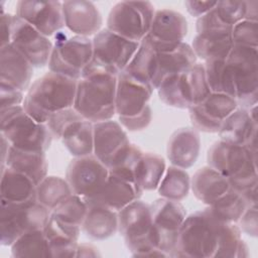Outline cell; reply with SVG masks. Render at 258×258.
<instances>
[{
    "instance_id": "6da1fadb",
    "label": "cell",
    "mask_w": 258,
    "mask_h": 258,
    "mask_svg": "<svg viewBox=\"0 0 258 258\" xmlns=\"http://www.w3.org/2000/svg\"><path fill=\"white\" fill-rule=\"evenodd\" d=\"M78 80L47 72L30 85L22 104L26 113L39 123H47L58 111L74 107Z\"/></svg>"
},
{
    "instance_id": "7a4b0ae2",
    "label": "cell",
    "mask_w": 258,
    "mask_h": 258,
    "mask_svg": "<svg viewBox=\"0 0 258 258\" xmlns=\"http://www.w3.org/2000/svg\"><path fill=\"white\" fill-rule=\"evenodd\" d=\"M116 76L83 72L78 80L74 109L92 123L111 120L116 114Z\"/></svg>"
},
{
    "instance_id": "3957f363",
    "label": "cell",
    "mask_w": 258,
    "mask_h": 258,
    "mask_svg": "<svg viewBox=\"0 0 258 258\" xmlns=\"http://www.w3.org/2000/svg\"><path fill=\"white\" fill-rule=\"evenodd\" d=\"M118 231L132 256L168 257L159 248V237L153 225L150 205L136 200L120 210Z\"/></svg>"
},
{
    "instance_id": "277c9868",
    "label": "cell",
    "mask_w": 258,
    "mask_h": 258,
    "mask_svg": "<svg viewBox=\"0 0 258 258\" xmlns=\"http://www.w3.org/2000/svg\"><path fill=\"white\" fill-rule=\"evenodd\" d=\"M208 165L226 176L233 189L244 192L258 185L257 153L246 146L215 142L208 150Z\"/></svg>"
},
{
    "instance_id": "5b68a950",
    "label": "cell",
    "mask_w": 258,
    "mask_h": 258,
    "mask_svg": "<svg viewBox=\"0 0 258 258\" xmlns=\"http://www.w3.org/2000/svg\"><path fill=\"white\" fill-rule=\"evenodd\" d=\"M220 225L206 209L186 216L171 257L215 258Z\"/></svg>"
},
{
    "instance_id": "8992f818",
    "label": "cell",
    "mask_w": 258,
    "mask_h": 258,
    "mask_svg": "<svg viewBox=\"0 0 258 258\" xmlns=\"http://www.w3.org/2000/svg\"><path fill=\"white\" fill-rule=\"evenodd\" d=\"M0 131L10 146L25 150L46 152L52 135L46 123H39L29 116L22 105L1 110Z\"/></svg>"
},
{
    "instance_id": "52a82bcc",
    "label": "cell",
    "mask_w": 258,
    "mask_h": 258,
    "mask_svg": "<svg viewBox=\"0 0 258 258\" xmlns=\"http://www.w3.org/2000/svg\"><path fill=\"white\" fill-rule=\"evenodd\" d=\"M50 215L51 212L36 200L22 203L1 201V244L11 246L23 234L43 229Z\"/></svg>"
},
{
    "instance_id": "ba28073f",
    "label": "cell",
    "mask_w": 258,
    "mask_h": 258,
    "mask_svg": "<svg viewBox=\"0 0 258 258\" xmlns=\"http://www.w3.org/2000/svg\"><path fill=\"white\" fill-rule=\"evenodd\" d=\"M238 107L249 109L258 102V48L233 45L226 58Z\"/></svg>"
},
{
    "instance_id": "9c48e42d",
    "label": "cell",
    "mask_w": 258,
    "mask_h": 258,
    "mask_svg": "<svg viewBox=\"0 0 258 258\" xmlns=\"http://www.w3.org/2000/svg\"><path fill=\"white\" fill-rule=\"evenodd\" d=\"M92 41L93 58L86 68L116 77L125 70L140 43L128 40L108 28L100 30Z\"/></svg>"
},
{
    "instance_id": "30bf717a",
    "label": "cell",
    "mask_w": 258,
    "mask_h": 258,
    "mask_svg": "<svg viewBox=\"0 0 258 258\" xmlns=\"http://www.w3.org/2000/svg\"><path fill=\"white\" fill-rule=\"evenodd\" d=\"M154 13L149 1H121L110 10L107 28L128 40L140 42L149 31Z\"/></svg>"
},
{
    "instance_id": "8fae6325",
    "label": "cell",
    "mask_w": 258,
    "mask_h": 258,
    "mask_svg": "<svg viewBox=\"0 0 258 258\" xmlns=\"http://www.w3.org/2000/svg\"><path fill=\"white\" fill-rule=\"evenodd\" d=\"M196 30L197 34L190 46L197 57L205 61L228 57L233 48V26L223 22L214 9L198 18Z\"/></svg>"
},
{
    "instance_id": "7c38bea8",
    "label": "cell",
    "mask_w": 258,
    "mask_h": 258,
    "mask_svg": "<svg viewBox=\"0 0 258 258\" xmlns=\"http://www.w3.org/2000/svg\"><path fill=\"white\" fill-rule=\"evenodd\" d=\"M93 58V41L89 37L74 35L55 41L50 54V72L79 80L83 70Z\"/></svg>"
},
{
    "instance_id": "4fadbf2b",
    "label": "cell",
    "mask_w": 258,
    "mask_h": 258,
    "mask_svg": "<svg viewBox=\"0 0 258 258\" xmlns=\"http://www.w3.org/2000/svg\"><path fill=\"white\" fill-rule=\"evenodd\" d=\"M109 176L108 167L94 154L74 157L68 165L66 179L73 194L86 201L96 198Z\"/></svg>"
},
{
    "instance_id": "5bb4252c",
    "label": "cell",
    "mask_w": 258,
    "mask_h": 258,
    "mask_svg": "<svg viewBox=\"0 0 258 258\" xmlns=\"http://www.w3.org/2000/svg\"><path fill=\"white\" fill-rule=\"evenodd\" d=\"M187 33L185 17L174 10H156L147 35L143 38L156 52H167L178 47Z\"/></svg>"
},
{
    "instance_id": "9a60e30c",
    "label": "cell",
    "mask_w": 258,
    "mask_h": 258,
    "mask_svg": "<svg viewBox=\"0 0 258 258\" xmlns=\"http://www.w3.org/2000/svg\"><path fill=\"white\" fill-rule=\"evenodd\" d=\"M153 225L158 233L159 248L171 257L178 232L186 218V211L178 201L164 198L150 205Z\"/></svg>"
},
{
    "instance_id": "2e32d148",
    "label": "cell",
    "mask_w": 258,
    "mask_h": 258,
    "mask_svg": "<svg viewBox=\"0 0 258 258\" xmlns=\"http://www.w3.org/2000/svg\"><path fill=\"white\" fill-rule=\"evenodd\" d=\"M10 44L14 46L33 68H43L49 62L53 44L49 38L30 24L14 15Z\"/></svg>"
},
{
    "instance_id": "e0dca14e",
    "label": "cell",
    "mask_w": 258,
    "mask_h": 258,
    "mask_svg": "<svg viewBox=\"0 0 258 258\" xmlns=\"http://www.w3.org/2000/svg\"><path fill=\"white\" fill-rule=\"evenodd\" d=\"M16 16L49 37L64 25L62 2L21 0L16 3Z\"/></svg>"
},
{
    "instance_id": "ac0fdd59",
    "label": "cell",
    "mask_w": 258,
    "mask_h": 258,
    "mask_svg": "<svg viewBox=\"0 0 258 258\" xmlns=\"http://www.w3.org/2000/svg\"><path fill=\"white\" fill-rule=\"evenodd\" d=\"M238 108L235 98L212 92L204 101L188 109L192 127L202 132L218 133L221 123Z\"/></svg>"
},
{
    "instance_id": "d6986e66",
    "label": "cell",
    "mask_w": 258,
    "mask_h": 258,
    "mask_svg": "<svg viewBox=\"0 0 258 258\" xmlns=\"http://www.w3.org/2000/svg\"><path fill=\"white\" fill-rule=\"evenodd\" d=\"M257 105L249 109L238 107L221 123L218 134L221 140L246 146L257 153Z\"/></svg>"
},
{
    "instance_id": "ffe728a7",
    "label": "cell",
    "mask_w": 258,
    "mask_h": 258,
    "mask_svg": "<svg viewBox=\"0 0 258 258\" xmlns=\"http://www.w3.org/2000/svg\"><path fill=\"white\" fill-rule=\"evenodd\" d=\"M154 89L122 72L117 78L115 109L118 117H130L141 113L149 104Z\"/></svg>"
},
{
    "instance_id": "44dd1931",
    "label": "cell",
    "mask_w": 258,
    "mask_h": 258,
    "mask_svg": "<svg viewBox=\"0 0 258 258\" xmlns=\"http://www.w3.org/2000/svg\"><path fill=\"white\" fill-rule=\"evenodd\" d=\"M130 144L128 136L119 122L111 119L94 123L93 154L107 167Z\"/></svg>"
},
{
    "instance_id": "7402d4cb",
    "label": "cell",
    "mask_w": 258,
    "mask_h": 258,
    "mask_svg": "<svg viewBox=\"0 0 258 258\" xmlns=\"http://www.w3.org/2000/svg\"><path fill=\"white\" fill-rule=\"evenodd\" d=\"M64 25L76 35L89 37L96 35L103 23L102 15L91 1L72 0L62 2Z\"/></svg>"
},
{
    "instance_id": "603a6c76",
    "label": "cell",
    "mask_w": 258,
    "mask_h": 258,
    "mask_svg": "<svg viewBox=\"0 0 258 258\" xmlns=\"http://www.w3.org/2000/svg\"><path fill=\"white\" fill-rule=\"evenodd\" d=\"M33 67L10 43L0 47V86L28 91Z\"/></svg>"
},
{
    "instance_id": "cb8c5ba5",
    "label": "cell",
    "mask_w": 258,
    "mask_h": 258,
    "mask_svg": "<svg viewBox=\"0 0 258 258\" xmlns=\"http://www.w3.org/2000/svg\"><path fill=\"white\" fill-rule=\"evenodd\" d=\"M201 137L194 127L177 129L170 136L166 154L171 165L186 169L191 167L200 154Z\"/></svg>"
},
{
    "instance_id": "d4e9b609",
    "label": "cell",
    "mask_w": 258,
    "mask_h": 258,
    "mask_svg": "<svg viewBox=\"0 0 258 258\" xmlns=\"http://www.w3.org/2000/svg\"><path fill=\"white\" fill-rule=\"evenodd\" d=\"M43 232L49 243L51 257H76L81 227L63 222L53 215H50L43 228Z\"/></svg>"
},
{
    "instance_id": "484cf974",
    "label": "cell",
    "mask_w": 258,
    "mask_h": 258,
    "mask_svg": "<svg viewBox=\"0 0 258 258\" xmlns=\"http://www.w3.org/2000/svg\"><path fill=\"white\" fill-rule=\"evenodd\" d=\"M56 139L62 142L74 157L93 154L94 123L79 115L62 127Z\"/></svg>"
},
{
    "instance_id": "4316f807",
    "label": "cell",
    "mask_w": 258,
    "mask_h": 258,
    "mask_svg": "<svg viewBox=\"0 0 258 258\" xmlns=\"http://www.w3.org/2000/svg\"><path fill=\"white\" fill-rule=\"evenodd\" d=\"M142 194L143 190L137 183L109 173L107 181L99 195L92 200L85 201L98 203L119 212L132 202L139 200Z\"/></svg>"
},
{
    "instance_id": "83f0119b",
    "label": "cell",
    "mask_w": 258,
    "mask_h": 258,
    "mask_svg": "<svg viewBox=\"0 0 258 258\" xmlns=\"http://www.w3.org/2000/svg\"><path fill=\"white\" fill-rule=\"evenodd\" d=\"M88 211L82 225L84 233L93 240H106L118 231V212L98 203L87 202Z\"/></svg>"
},
{
    "instance_id": "f1b7e54d",
    "label": "cell",
    "mask_w": 258,
    "mask_h": 258,
    "mask_svg": "<svg viewBox=\"0 0 258 258\" xmlns=\"http://www.w3.org/2000/svg\"><path fill=\"white\" fill-rule=\"evenodd\" d=\"M197 59L191 46L185 42L171 51L157 52L156 73L152 83L154 90L166 77L189 70L197 62Z\"/></svg>"
},
{
    "instance_id": "f546056e",
    "label": "cell",
    "mask_w": 258,
    "mask_h": 258,
    "mask_svg": "<svg viewBox=\"0 0 258 258\" xmlns=\"http://www.w3.org/2000/svg\"><path fill=\"white\" fill-rule=\"evenodd\" d=\"M29 177L36 185L47 176L48 162L45 152L25 151L10 146L4 165Z\"/></svg>"
},
{
    "instance_id": "4dcf8cb0",
    "label": "cell",
    "mask_w": 258,
    "mask_h": 258,
    "mask_svg": "<svg viewBox=\"0 0 258 258\" xmlns=\"http://www.w3.org/2000/svg\"><path fill=\"white\" fill-rule=\"evenodd\" d=\"M190 186L195 197L208 206L231 188L228 178L209 165L195 172Z\"/></svg>"
},
{
    "instance_id": "1f68e13d",
    "label": "cell",
    "mask_w": 258,
    "mask_h": 258,
    "mask_svg": "<svg viewBox=\"0 0 258 258\" xmlns=\"http://www.w3.org/2000/svg\"><path fill=\"white\" fill-rule=\"evenodd\" d=\"M36 200V184L26 175L1 166L0 201L22 203Z\"/></svg>"
},
{
    "instance_id": "d6a6232c",
    "label": "cell",
    "mask_w": 258,
    "mask_h": 258,
    "mask_svg": "<svg viewBox=\"0 0 258 258\" xmlns=\"http://www.w3.org/2000/svg\"><path fill=\"white\" fill-rule=\"evenodd\" d=\"M187 71L166 77L156 89L159 99L165 105L178 109H189L192 106Z\"/></svg>"
},
{
    "instance_id": "836d02e7",
    "label": "cell",
    "mask_w": 258,
    "mask_h": 258,
    "mask_svg": "<svg viewBox=\"0 0 258 258\" xmlns=\"http://www.w3.org/2000/svg\"><path fill=\"white\" fill-rule=\"evenodd\" d=\"M156 66L157 52L146 40L142 39L139 43L137 51L123 72L139 82L152 86L156 73Z\"/></svg>"
},
{
    "instance_id": "e575fe53",
    "label": "cell",
    "mask_w": 258,
    "mask_h": 258,
    "mask_svg": "<svg viewBox=\"0 0 258 258\" xmlns=\"http://www.w3.org/2000/svg\"><path fill=\"white\" fill-rule=\"evenodd\" d=\"M249 205L242 194L231 187L206 210L219 222L237 224Z\"/></svg>"
},
{
    "instance_id": "d590c367",
    "label": "cell",
    "mask_w": 258,
    "mask_h": 258,
    "mask_svg": "<svg viewBox=\"0 0 258 258\" xmlns=\"http://www.w3.org/2000/svg\"><path fill=\"white\" fill-rule=\"evenodd\" d=\"M248 255V248L242 239L239 226L236 223L221 222L215 258H243Z\"/></svg>"
},
{
    "instance_id": "8d00e7d4",
    "label": "cell",
    "mask_w": 258,
    "mask_h": 258,
    "mask_svg": "<svg viewBox=\"0 0 258 258\" xmlns=\"http://www.w3.org/2000/svg\"><path fill=\"white\" fill-rule=\"evenodd\" d=\"M166 169L165 160L158 154L143 153L136 172V181L144 191L157 189Z\"/></svg>"
},
{
    "instance_id": "74e56055",
    "label": "cell",
    "mask_w": 258,
    "mask_h": 258,
    "mask_svg": "<svg viewBox=\"0 0 258 258\" xmlns=\"http://www.w3.org/2000/svg\"><path fill=\"white\" fill-rule=\"evenodd\" d=\"M71 195L73 190L68 180L60 176H46L36 185V201L50 212Z\"/></svg>"
},
{
    "instance_id": "f35d334b",
    "label": "cell",
    "mask_w": 258,
    "mask_h": 258,
    "mask_svg": "<svg viewBox=\"0 0 258 258\" xmlns=\"http://www.w3.org/2000/svg\"><path fill=\"white\" fill-rule=\"evenodd\" d=\"M189 188L190 177L185 169L171 165L165 169L157 190L161 198L180 202L187 197Z\"/></svg>"
},
{
    "instance_id": "ab89813d",
    "label": "cell",
    "mask_w": 258,
    "mask_h": 258,
    "mask_svg": "<svg viewBox=\"0 0 258 258\" xmlns=\"http://www.w3.org/2000/svg\"><path fill=\"white\" fill-rule=\"evenodd\" d=\"M10 247L13 257H51L43 229L23 234Z\"/></svg>"
},
{
    "instance_id": "60d3db41",
    "label": "cell",
    "mask_w": 258,
    "mask_h": 258,
    "mask_svg": "<svg viewBox=\"0 0 258 258\" xmlns=\"http://www.w3.org/2000/svg\"><path fill=\"white\" fill-rule=\"evenodd\" d=\"M207 82L212 92L235 98V89L226 59L213 58L204 63Z\"/></svg>"
},
{
    "instance_id": "b9f144b4",
    "label": "cell",
    "mask_w": 258,
    "mask_h": 258,
    "mask_svg": "<svg viewBox=\"0 0 258 258\" xmlns=\"http://www.w3.org/2000/svg\"><path fill=\"white\" fill-rule=\"evenodd\" d=\"M88 211L87 202L73 194L62 203H60L56 208L51 211V215L58 218L59 220L79 226L82 228L86 214Z\"/></svg>"
},
{
    "instance_id": "7bdbcfd3",
    "label": "cell",
    "mask_w": 258,
    "mask_h": 258,
    "mask_svg": "<svg viewBox=\"0 0 258 258\" xmlns=\"http://www.w3.org/2000/svg\"><path fill=\"white\" fill-rule=\"evenodd\" d=\"M187 79L192 96V106L204 101L212 93L207 82L204 63L196 62L187 71Z\"/></svg>"
},
{
    "instance_id": "ee69618b",
    "label": "cell",
    "mask_w": 258,
    "mask_h": 258,
    "mask_svg": "<svg viewBox=\"0 0 258 258\" xmlns=\"http://www.w3.org/2000/svg\"><path fill=\"white\" fill-rule=\"evenodd\" d=\"M257 21L242 20L233 26L232 40L233 45L258 47V28Z\"/></svg>"
},
{
    "instance_id": "f6af8a7d",
    "label": "cell",
    "mask_w": 258,
    "mask_h": 258,
    "mask_svg": "<svg viewBox=\"0 0 258 258\" xmlns=\"http://www.w3.org/2000/svg\"><path fill=\"white\" fill-rule=\"evenodd\" d=\"M246 1H218L214 10L225 23L234 26L246 17Z\"/></svg>"
},
{
    "instance_id": "bcb514c9",
    "label": "cell",
    "mask_w": 258,
    "mask_h": 258,
    "mask_svg": "<svg viewBox=\"0 0 258 258\" xmlns=\"http://www.w3.org/2000/svg\"><path fill=\"white\" fill-rule=\"evenodd\" d=\"M152 119V111L148 105L141 113L130 117H119V123L129 131H141L148 127Z\"/></svg>"
},
{
    "instance_id": "7dc6e473",
    "label": "cell",
    "mask_w": 258,
    "mask_h": 258,
    "mask_svg": "<svg viewBox=\"0 0 258 258\" xmlns=\"http://www.w3.org/2000/svg\"><path fill=\"white\" fill-rule=\"evenodd\" d=\"M258 209L257 203L249 205L239 221L237 222L241 232H244L248 236L257 237L258 234Z\"/></svg>"
},
{
    "instance_id": "c3c4849f",
    "label": "cell",
    "mask_w": 258,
    "mask_h": 258,
    "mask_svg": "<svg viewBox=\"0 0 258 258\" xmlns=\"http://www.w3.org/2000/svg\"><path fill=\"white\" fill-rule=\"evenodd\" d=\"M24 98V92L11 87L0 86L1 110L22 105Z\"/></svg>"
},
{
    "instance_id": "681fc988",
    "label": "cell",
    "mask_w": 258,
    "mask_h": 258,
    "mask_svg": "<svg viewBox=\"0 0 258 258\" xmlns=\"http://www.w3.org/2000/svg\"><path fill=\"white\" fill-rule=\"evenodd\" d=\"M218 1H195L188 0L184 2L187 12L196 18H200L215 8Z\"/></svg>"
},
{
    "instance_id": "f907efd6",
    "label": "cell",
    "mask_w": 258,
    "mask_h": 258,
    "mask_svg": "<svg viewBox=\"0 0 258 258\" xmlns=\"http://www.w3.org/2000/svg\"><path fill=\"white\" fill-rule=\"evenodd\" d=\"M14 15L10 13H1V46L10 43L11 31H12V23H13Z\"/></svg>"
},
{
    "instance_id": "816d5d0a",
    "label": "cell",
    "mask_w": 258,
    "mask_h": 258,
    "mask_svg": "<svg viewBox=\"0 0 258 258\" xmlns=\"http://www.w3.org/2000/svg\"><path fill=\"white\" fill-rule=\"evenodd\" d=\"M101 256L97 247L92 244H79L77 247L76 257H98Z\"/></svg>"
},
{
    "instance_id": "f5cc1de1",
    "label": "cell",
    "mask_w": 258,
    "mask_h": 258,
    "mask_svg": "<svg viewBox=\"0 0 258 258\" xmlns=\"http://www.w3.org/2000/svg\"><path fill=\"white\" fill-rule=\"evenodd\" d=\"M246 20L257 21L258 16V2L257 1H246Z\"/></svg>"
}]
</instances>
